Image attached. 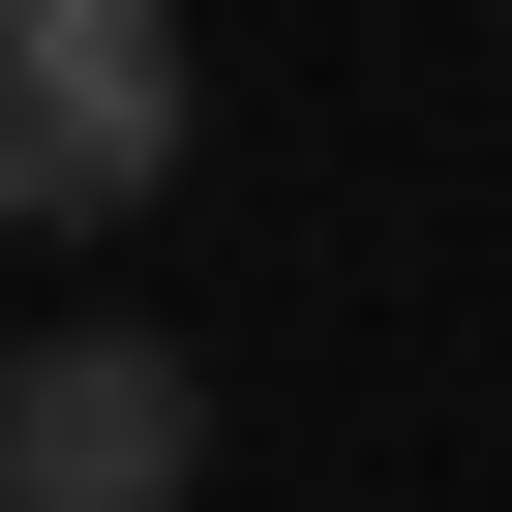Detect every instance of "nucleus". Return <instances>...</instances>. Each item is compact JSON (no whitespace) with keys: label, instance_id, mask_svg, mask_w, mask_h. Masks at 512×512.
<instances>
[{"label":"nucleus","instance_id":"nucleus-1","mask_svg":"<svg viewBox=\"0 0 512 512\" xmlns=\"http://www.w3.org/2000/svg\"><path fill=\"white\" fill-rule=\"evenodd\" d=\"M181 181V0H0V211L91 241Z\"/></svg>","mask_w":512,"mask_h":512},{"label":"nucleus","instance_id":"nucleus-2","mask_svg":"<svg viewBox=\"0 0 512 512\" xmlns=\"http://www.w3.org/2000/svg\"><path fill=\"white\" fill-rule=\"evenodd\" d=\"M211 482V362L181 332H31V362H0V512H181Z\"/></svg>","mask_w":512,"mask_h":512}]
</instances>
